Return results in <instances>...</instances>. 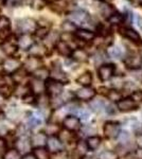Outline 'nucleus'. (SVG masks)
Listing matches in <instances>:
<instances>
[{"label":"nucleus","mask_w":142,"mask_h":159,"mask_svg":"<svg viewBox=\"0 0 142 159\" xmlns=\"http://www.w3.org/2000/svg\"><path fill=\"white\" fill-rule=\"evenodd\" d=\"M37 27H38L37 21L33 18H30V17H25V18L16 20V31L19 33V35L22 34L33 35V33L35 32Z\"/></svg>","instance_id":"nucleus-1"},{"label":"nucleus","mask_w":142,"mask_h":159,"mask_svg":"<svg viewBox=\"0 0 142 159\" xmlns=\"http://www.w3.org/2000/svg\"><path fill=\"white\" fill-rule=\"evenodd\" d=\"M119 32L123 37L127 38L128 40H131V43H136L138 46H142V38L138 32L136 30H134L131 27H126V25H122L121 28H119Z\"/></svg>","instance_id":"nucleus-2"},{"label":"nucleus","mask_w":142,"mask_h":159,"mask_svg":"<svg viewBox=\"0 0 142 159\" xmlns=\"http://www.w3.org/2000/svg\"><path fill=\"white\" fill-rule=\"evenodd\" d=\"M11 19L6 15H0V40L9 39L11 37Z\"/></svg>","instance_id":"nucleus-3"},{"label":"nucleus","mask_w":142,"mask_h":159,"mask_svg":"<svg viewBox=\"0 0 142 159\" xmlns=\"http://www.w3.org/2000/svg\"><path fill=\"white\" fill-rule=\"evenodd\" d=\"M45 84H46V91L48 92L49 96L55 98V97H58L63 93L64 84L54 81V80H51V79H49L47 81V83H45Z\"/></svg>","instance_id":"nucleus-4"},{"label":"nucleus","mask_w":142,"mask_h":159,"mask_svg":"<svg viewBox=\"0 0 142 159\" xmlns=\"http://www.w3.org/2000/svg\"><path fill=\"white\" fill-rule=\"evenodd\" d=\"M124 65L131 70H139L142 67V56L138 53H131L126 56Z\"/></svg>","instance_id":"nucleus-5"},{"label":"nucleus","mask_w":142,"mask_h":159,"mask_svg":"<svg viewBox=\"0 0 142 159\" xmlns=\"http://www.w3.org/2000/svg\"><path fill=\"white\" fill-rule=\"evenodd\" d=\"M0 49H1V51L7 56H9V57H15V55L17 54L19 48L17 46V40L16 42H12L10 39H7L4 42H1V43H0Z\"/></svg>","instance_id":"nucleus-6"},{"label":"nucleus","mask_w":142,"mask_h":159,"mask_svg":"<svg viewBox=\"0 0 142 159\" xmlns=\"http://www.w3.org/2000/svg\"><path fill=\"white\" fill-rule=\"evenodd\" d=\"M97 7L103 18H105L106 20L109 19L117 12L112 4H110L108 1H97Z\"/></svg>","instance_id":"nucleus-7"},{"label":"nucleus","mask_w":142,"mask_h":159,"mask_svg":"<svg viewBox=\"0 0 142 159\" xmlns=\"http://www.w3.org/2000/svg\"><path fill=\"white\" fill-rule=\"evenodd\" d=\"M116 67L113 64H104V65L100 66L98 69V74H99V78L102 82L108 81L115 74Z\"/></svg>","instance_id":"nucleus-8"},{"label":"nucleus","mask_w":142,"mask_h":159,"mask_svg":"<svg viewBox=\"0 0 142 159\" xmlns=\"http://www.w3.org/2000/svg\"><path fill=\"white\" fill-rule=\"evenodd\" d=\"M43 66V61L42 58L36 57V56H32L30 55L29 57L25 60V64H24V69L27 71L28 73H33L35 70H37L38 68H40Z\"/></svg>","instance_id":"nucleus-9"},{"label":"nucleus","mask_w":142,"mask_h":159,"mask_svg":"<svg viewBox=\"0 0 142 159\" xmlns=\"http://www.w3.org/2000/svg\"><path fill=\"white\" fill-rule=\"evenodd\" d=\"M2 67H3V70L6 71L7 74H13L14 72H16L19 68H21V63H20L19 60L15 57H9L7 58L6 61H3L2 63Z\"/></svg>","instance_id":"nucleus-10"},{"label":"nucleus","mask_w":142,"mask_h":159,"mask_svg":"<svg viewBox=\"0 0 142 159\" xmlns=\"http://www.w3.org/2000/svg\"><path fill=\"white\" fill-rule=\"evenodd\" d=\"M104 134L108 139H115L120 134V125L117 122L108 121L104 124Z\"/></svg>","instance_id":"nucleus-11"},{"label":"nucleus","mask_w":142,"mask_h":159,"mask_svg":"<svg viewBox=\"0 0 142 159\" xmlns=\"http://www.w3.org/2000/svg\"><path fill=\"white\" fill-rule=\"evenodd\" d=\"M34 37L31 34H22L17 37V46L19 49L29 51L30 48L34 45Z\"/></svg>","instance_id":"nucleus-12"},{"label":"nucleus","mask_w":142,"mask_h":159,"mask_svg":"<svg viewBox=\"0 0 142 159\" xmlns=\"http://www.w3.org/2000/svg\"><path fill=\"white\" fill-rule=\"evenodd\" d=\"M74 36L77 40L83 43H90L94 39L95 37V33L91 30H87V29H77L74 33Z\"/></svg>","instance_id":"nucleus-13"},{"label":"nucleus","mask_w":142,"mask_h":159,"mask_svg":"<svg viewBox=\"0 0 142 159\" xmlns=\"http://www.w3.org/2000/svg\"><path fill=\"white\" fill-rule=\"evenodd\" d=\"M50 78L51 80H54V81L59 82V83H62V84H66L67 82H68L67 74L64 72L61 65H57V66L53 65L52 70L50 71Z\"/></svg>","instance_id":"nucleus-14"},{"label":"nucleus","mask_w":142,"mask_h":159,"mask_svg":"<svg viewBox=\"0 0 142 159\" xmlns=\"http://www.w3.org/2000/svg\"><path fill=\"white\" fill-rule=\"evenodd\" d=\"M63 125L67 130H70V132L79 130L81 129V122H80V119L76 116L66 117L63 121Z\"/></svg>","instance_id":"nucleus-15"},{"label":"nucleus","mask_w":142,"mask_h":159,"mask_svg":"<svg viewBox=\"0 0 142 159\" xmlns=\"http://www.w3.org/2000/svg\"><path fill=\"white\" fill-rule=\"evenodd\" d=\"M94 96H95V90L89 86L82 87V88H80L79 90H76V97L79 100H82V101L91 100Z\"/></svg>","instance_id":"nucleus-16"},{"label":"nucleus","mask_w":142,"mask_h":159,"mask_svg":"<svg viewBox=\"0 0 142 159\" xmlns=\"http://www.w3.org/2000/svg\"><path fill=\"white\" fill-rule=\"evenodd\" d=\"M15 145H16V150L20 154H29L31 148H32V143H31V141L27 137H19L16 140V142H15Z\"/></svg>","instance_id":"nucleus-17"},{"label":"nucleus","mask_w":142,"mask_h":159,"mask_svg":"<svg viewBox=\"0 0 142 159\" xmlns=\"http://www.w3.org/2000/svg\"><path fill=\"white\" fill-rule=\"evenodd\" d=\"M57 51V53L59 55L64 56V57H70L71 56V53H72V48L71 46L69 45L68 43L64 42V40L59 39L57 43L55 45V47H54Z\"/></svg>","instance_id":"nucleus-18"},{"label":"nucleus","mask_w":142,"mask_h":159,"mask_svg":"<svg viewBox=\"0 0 142 159\" xmlns=\"http://www.w3.org/2000/svg\"><path fill=\"white\" fill-rule=\"evenodd\" d=\"M48 151L51 153H58L63 150V143L55 136H50L47 139Z\"/></svg>","instance_id":"nucleus-19"},{"label":"nucleus","mask_w":142,"mask_h":159,"mask_svg":"<svg viewBox=\"0 0 142 159\" xmlns=\"http://www.w3.org/2000/svg\"><path fill=\"white\" fill-rule=\"evenodd\" d=\"M118 108L123 112L135 110L137 108V102L134 101L131 98L121 99L120 101L118 102Z\"/></svg>","instance_id":"nucleus-20"},{"label":"nucleus","mask_w":142,"mask_h":159,"mask_svg":"<svg viewBox=\"0 0 142 159\" xmlns=\"http://www.w3.org/2000/svg\"><path fill=\"white\" fill-rule=\"evenodd\" d=\"M29 52H30V55L43 58L44 56H46L48 54V48L46 47L45 45H42V43H34V45L29 49Z\"/></svg>","instance_id":"nucleus-21"},{"label":"nucleus","mask_w":142,"mask_h":159,"mask_svg":"<svg viewBox=\"0 0 142 159\" xmlns=\"http://www.w3.org/2000/svg\"><path fill=\"white\" fill-rule=\"evenodd\" d=\"M70 57L77 63H85V61H88V53L82 48H76V49L72 50Z\"/></svg>","instance_id":"nucleus-22"},{"label":"nucleus","mask_w":142,"mask_h":159,"mask_svg":"<svg viewBox=\"0 0 142 159\" xmlns=\"http://www.w3.org/2000/svg\"><path fill=\"white\" fill-rule=\"evenodd\" d=\"M29 86H30L31 91H33L34 93L40 94V93H43L44 91H46V84L42 80H38V79L32 80V81L30 82Z\"/></svg>","instance_id":"nucleus-23"},{"label":"nucleus","mask_w":142,"mask_h":159,"mask_svg":"<svg viewBox=\"0 0 142 159\" xmlns=\"http://www.w3.org/2000/svg\"><path fill=\"white\" fill-rule=\"evenodd\" d=\"M61 39V35L57 33V31H51L48 33V35L46 36L45 40V46L46 47H55V45L57 43L58 40Z\"/></svg>","instance_id":"nucleus-24"},{"label":"nucleus","mask_w":142,"mask_h":159,"mask_svg":"<svg viewBox=\"0 0 142 159\" xmlns=\"http://www.w3.org/2000/svg\"><path fill=\"white\" fill-rule=\"evenodd\" d=\"M47 135L44 132L37 133L32 137V140H31V143L32 145H34L35 148H40L44 147L45 144H47Z\"/></svg>","instance_id":"nucleus-25"},{"label":"nucleus","mask_w":142,"mask_h":159,"mask_svg":"<svg viewBox=\"0 0 142 159\" xmlns=\"http://www.w3.org/2000/svg\"><path fill=\"white\" fill-rule=\"evenodd\" d=\"M28 73L27 71L25 70L24 67L19 68L18 70L16 71V72H14L13 74H11V78H12V81L14 82V83H16L17 85L18 84H21L22 82H24V80L28 76Z\"/></svg>","instance_id":"nucleus-26"},{"label":"nucleus","mask_w":142,"mask_h":159,"mask_svg":"<svg viewBox=\"0 0 142 159\" xmlns=\"http://www.w3.org/2000/svg\"><path fill=\"white\" fill-rule=\"evenodd\" d=\"M61 28H62V31H63L65 34H74L76 31L79 29L76 24H73V22L68 19L65 20V21H63Z\"/></svg>","instance_id":"nucleus-27"},{"label":"nucleus","mask_w":142,"mask_h":159,"mask_svg":"<svg viewBox=\"0 0 142 159\" xmlns=\"http://www.w3.org/2000/svg\"><path fill=\"white\" fill-rule=\"evenodd\" d=\"M92 82V74L89 72V71H86V72L82 73L79 78L76 79V83L82 85L83 87L89 86Z\"/></svg>","instance_id":"nucleus-28"},{"label":"nucleus","mask_w":142,"mask_h":159,"mask_svg":"<svg viewBox=\"0 0 142 159\" xmlns=\"http://www.w3.org/2000/svg\"><path fill=\"white\" fill-rule=\"evenodd\" d=\"M32 74H33V76H34V79H38V80H42V81H45V80H48L49 78H50V70L42 66V67L38 68L37 70H35Z\"/></svg>","instance_id":"nucleus-29"},{"label":"nucleus","mask_w":142,"mask_h":159,"mask_svg":"<svg viewBox=\"0 0 142 159\" xmlns=\"http://www.w3.org/2000/svg\"><path fill=\"white\" fill-rule=\"evenodd\" d=\"M33 155L36 159H50V152L44 147L35 148L33 150Z\"/></svg>","instance_id":"nucleus-30"},{"label":"nucleus","mask_w":142,"mask_h":159,"mask_svg":"<svg viewBox=\"0 0 142 159\" xmlns=\"http://www.w3.org/2000/svg\"><path fill=\"white\" fill-rule=\"evenodd\" d=\"M50 32V28L48 27H42V25H38L37 29L35 30V32L33 33V36L37 39L44 40L46 38V36L48 35V33Z\"/></svg>","instance_id":"nucleus-31"},{"label":"nucleus","mask_w":142,"mask_h":159,"mask_svg":"<svg viewBox=\"0 0 142 159\" xmlns=\"http://www.w3.org/2000/svg\"><path fill=\"white\" fill-rule=\"evenodd\" d=\"M94 30H95V32H97V34L101 37L106 38L110 35V29L104 24H98Z\"/></svg>","instance_id":"nucleus-32"},{"label":"nucleus","mask_w":142,"mask_h":159,"mask_svg":"<svg viewBox=\"0 0 142 159\" xmlns=\"http://www.w3.org/2000/svg\"><path fill=\"white\" fill-rule=\"evenodd\" d=\"M89 107L91 108L94 111L99 112L102 109H104L105 107V102L102 99H94L92 101L89 102Z\"/></svg>","instance_id":"nucleus-33"},{"label":"nucleus","mask_w":142,"mask_h":159,"mask_svg":"<svg viewBox=\"0 0 142 159\" xmlns=\"http://www.w3.org/2000/svg\"><path fill=\"white\" fill-rule=\"evenodd\" d=\"M125 20H126L125 14H121V13H119V12H116L115 14L108 19V21L112 25H120V24H123Z\"/></svg>","instance_id":"nucleus-34"},{"label":"nucleus","mask_w":142,"mask_h":159,"mask_svg":"<svg viewBox=\"0 0 142 159\" xmlns=\"http://www.w3.org/2000/svg\"><path fill=\"white\" fill-rule=\"evenodd\" d=\"M86 144L89 150H97L101 144V139L99 137H97V136H92V137H89L87 139Z\"/></svg>","instance_id":"nucleus-35"},{"label":"nucleus","mask_w":142,"mask_h":159,"mask_svg":"<svg viewBox=\"0 0 142 159\" xmlns=\"http://www.w3.org/2000/svg\"><path fill=\"white\" fill-rule=\"evenodd\" d=\"M108 55L112 58H115V60H120L123 55V52L119 46H112L108 49Z\"/></svg>","instance_id":"nucleus-36"},{"label":"nucleus","mask_w":142,"mask_h":159,"mask_svg":"<svg viewBox=\"0 0 142 159\" xmlns=\"http://www.w3.org/2000/svg\"><path fill=\"white\" fill-rule=\"evenodd\" d=\"M21 154H20L16 148H11L7 150L3 154V159H21Z\"/></svg>","instance_id":"nucleus-37"},{"label":"nucleus","mask_w":142,"mask_h":159,"mask_svg":"<svg viewBox=\"0 0 142 159\" xmlns=\"http://www.w3.org/2000/svg\"><path fill=\"white\" fill-rule=\"evenodd\" d=\"M59 130H61V129H59V126L57 124H54V123H51V124H48L47 126H46L45 129V134L46 135H50V136H54L55 134H57V133H59Z\"/></svg>","instance_id":"nucleus-38"},{"label":"nucleus","mask_w":142,"mask_h":159,"mask_svg":"<svg viewBox=\"0 0 142 159\" xmlns=\"http://www.w3.org/2000/svg\"><path fill=\"white\" fill-rule=\"evenodd\" d=\"M107 98L109 100H112V101H115V102H119L122 98V94H121V92L117 90V89H112V90H109L107 92Z\"/></svg>","instance_id":"nucleus-39"},{"label":"nucleus","mask_w":142,"mask_h":159,"mask_svg":"<svg viewBox=\"0 0 142 159\" xmlns=\"http://www.w3.org/2000/svg\"><path fill=\"white\" fill-rule=\"evenodd\" d=\"M46 3L47 2L45 0H32L30 7H32L33 9L37 10V11H40V10H43L46 7Z\"/></svg>","instance_id":"nucleus-40"},{"label":"nucleus","mask_w":142,"mask_h":159,"mask_svg":"<svg viewBox=\"0 0 142 159\" xmlns=\"http://www.w3.org/2000/svg\"><path fill=\"white\" fill-rule=\"evenodd\" d=\"M42 124V119L39 117H37L36 115H32L29 118V125L31 127H37Z\"/></svg>","instance_id":"nucleus-41"},{"label":"nucleus","mask_w":142,"mask_h":159,"mask_svg":"<svg viewBox=\"0 0 142 159\" xmlns=\"http://www.w3.org/2000/svg\"><path fill=\"white\" fill-rule=\"evenodd\" d=\"M70 130H63V132L61 133V138H58L59 140L62 141V142H69L71 139H72V135L70 134Z\"/></svg>","instance_id":"nucleus-42"},{"label":"nucleus","mask_w":142,"mask_h":159,"mask_svg":"<svg viewBox=\"0 0 142 159\" xmlns=\"http://www.w3.org/2000/svg\"><path fill=\"white\" fill-rule=\"evenodd\" d=\"M112 85L115 88H120L124 85L123 83V80H122V76H113L112 79Z\"/></svg>","instance_id":"nucleus-43"},{"label":"nucleus","mask_w":142,"mask_h":159,"mask_svg":"<svg viewBox=\"0 0 142 159\" xmlns=\"http://www.w3.org/2000/svg\"><path fill=\"white\" fill-rule=\"evenodd\" d=\"M100 159H117V155H116L113 152L106 151V152H103L101 154Z\"/></svg>","instance_id":"nucleus-44"},{"label":"nucleus","mask_w":142,"mask_h":159,"mask_svg":"<svg viewBox=\"0 0 142 159\" xmlns=\"http://www.w3.org/2000/svg\"><path fill=\"white\" fill-rule=\"evenodd\" d=\"M22 100H24V102L25 103H27V104H33L35 102V100H36V97L34 96L33 93H28L27 96H25L24 98H22Z\"/></svg>","instance_id":"nucleus-45"},{"label":"nucleus","mask_w":142,"mask_h":159,"mask_svg":"<svg viewBox=\"0 0 142 159\" xmlns=\"http://www.w3.org/2000/svg\"><path fill=\"white\" fill-rule=\"evenodd\" d=\"M120 141L121 143H127L128 140H130V135H128L127 132H120Z\"/></svg>","instance_id":"nucleus-46"},{"label":"nucleus","mask_w":142,"mask_h":159,"mask_svg":"<svg viewBox=\"0 0 142 159\" xmlns=\"http://www.w3.org/2000/svg\"><path fill=\"white\" fill-rule=\"evenodd\" d=\"M7 151V141L0 136V155H3Z\"/></svg>","instance_id":"nucleus-47"},{"label":"nucleus","mask_w":142,"mask_h":159,"mask_svg":"<svg viewBox=\"0 0 142 159\" xmlns=\"http://www.w3.org/2000/svg\"><path fill=\"white\" fill-rule=\"evenodd\" d=\"M134 100L135 102H140L142 101V90H136V91H134V93H133V98H131Z\"/></svg>","instance_id":"nucleus-48"},{"label":"nucleus","mask_w":142,"mask_h":159,"mask_svg":"<svg viewBox=\"0 0 142 159\" xmlns=\"http://www.w3.org/2000/svg\"><path fill=\"white\" fill-rule=\"evenodd\" d=\"M77 150H79V152L81 153V154H85V153H86L87 150H88L86 142H80L79 145H77Z\"/></svg>","instance_id":"nucleus-49"},{"label":"nucleus","mask_w":142,"mask_h":159,"mask_svg":"<svg viewBox=\"0 0 142 159\" xmlns=\"http://www.w3.org/2000/svg\"><path fill=\"white\" fill-rule=\"evenodd\" d=\"M7 85V76L4 75V74H2L1 72H0V87H3Z\"/></svg>","instance_id":"nucleus-50"},{"label":"nucleus","mask_w":142,"mask_h":159,"mask_svg":"<svg viewBox=\"0 0 142 159\" xmlns=\"http://www.w3.org/2000/svg\"><path fill=\"white\" fill-rule=\"evenodd\" d=\"M137 143L140 148H142V135H139L138 138H137Z\"/></svg>","instance_id":"nucleus-51"},{"label":"nucleus","mask_w":142,"mask_h":159,"mask_svg":"<svg viewBox=\"0 0 142 159\" xmlns=\"http://www.w3.org/2000/svg\"><path fill=\"white\" fill-rule=\"evenodd\" d=\"M137 21H138L139 28H140L141 31H142V17H141V16H138V17H137Z\"/></svg>","instance_id":"nucleus-52"},{"label":"nucleus","mask_w":142,"mask_h":159,"mask_svg":"<svg viewBox=\"0 0 142 159\" xmlns=\"http://www.w3.org/2000/svg\"><path fill=\"white\" fill-rule=\"evenodd\" d=\"M21 159H36V158L34 157V155H33V154H27V155H25V157L21 158Z\"/></svg>","instance_id":"nucleus-53"},{"label":"nucleus","mask_w":142,"mask_h":159,"mask_svg":"<svg viewBox=\"0 0 142 159\" xmlns=\"http://www.w3.org/2000/svg\"><path fill=\"white\" fill-rule=\"evenodd\" d=\"M47 3H54V2H57V1H59V0H45Z\"/></svg>","instance_id":"nucleus-54"},{"label":"nucleus","mask_w":142,"mask_h":159,"mask_svg":"<svg viewBox=\"0 0 142 159\" xmlns=\"http://www.w3.org/2000/svg\"><path fill=\"white\" fill-rule=\"evenodd\" d=\"M97 1H108V0H97Z\"/></svg>","instance_id":"nucleus-55"},{"label":"nucleus","mask_w":142,"mask_h":159,"mask_svg":"<svg viewBox=\"0 0 142 159\" xmlns=\"http://www.w3.org/2000/svg\"><path fill=\"white\" fill-rule=\"evenodd\" d=\"M138 1H139V3L142 4V0H138Z\"/></svg>","instance_id":"nucleus-56"},{"label":"nucleus","mask_w":142,"mask_h":159,"mask_svg":"<svg viewBox=\"0 0 142 159\" xmlns=\"http://www.w3.org/2000/svg\"><path fill=\"white\" fill-rule=\"evenodd\" d=\"M0 114H1V108H0Z\"/></svg>","instance_id":"nucleus-57"},{"label":"nucleus","mask_w":142,"mask_h":159,"mask_svg":"<svg viewBox=\"0 0 142 159\" xmlns=\"http://www.w3.org/2000/svg\"><path fill=\"white\" fill-rule=\"evenodd\" d=\"M141 119H142V114H141Z\"/></svg>","instance_id":"nucleus-58"}]
</instances>
